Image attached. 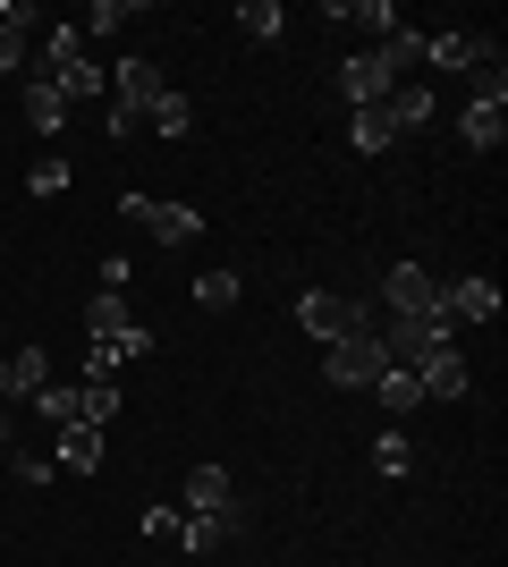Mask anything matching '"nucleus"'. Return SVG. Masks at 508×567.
<instances>
[{
  "label": "nucleus",
  "mask_w": 508,
  "mask_h": 567,
  "mask_svg": "<svg viewBox=\"0 0 508 567\" xmlns=\"http://www.w3.org/2000/svg\"><path fill=\"white\" fill-rule=\"evenodd\" d=\"M297 322H305V339H322V348H339V339L373 331L382 313L364 306V297H339V288H305V297H297Z\"/></svg>",
  "instance_id": "f257e3e1"
},
{
  "label": "nucleus",
  "mask_w": 508,
  "mask_h": 567,
  "mask_svg": "<svg viewBox=\"0 0 508 567\" xmlns=\"http://www.w3.org/2000/svg\"><path fill=\"white\" fill-rule=\"evenodd\" d=\"M153 94H162V69H153V60H120V69H111V136H136Z\"/></svg>",
  "instance_id": "f03ea898"
},
{
  "label": "nucleus",
  "mask_w": 508,
  "mask_h": 567,
  "mask_svg": "<svg viewBox=\"0 0 508 567\" xmlns=\"http://www.w3.org/2000/svg\"><path fill=\"white\" fill-rule=\"evenodd\" d=\"M322 373H331L339 390H373V381L390 373V348L373 331H356V339H339V348H322Z\"/></svg>",
  "instance_id": "7ed1b4c3"
},
{
  "label": "nucleus",
  "mask_w": 508,
  "mask_h": 567,
  "mask_svg": "<svg viewBox=\"0 0 508 567\" xmlns=\"http://www.w3.org/2000/svg\"><path fill=\"white\" fill-rule=\"evenodd\" d=\"M390 85H398V69H390L382 51H348V60H339V94H348V111H382Z\"/></svg>",
  "instance_id": "20e7f679"
},
{
  "label": "nucleus",
  "mask_w": 508,
  "mask_h": 567,
  "mask_svg": "<svg viewBox=\"0 0 508 567\" xmlns=\"http://www.w3.org/2000/svg\"><path fill=\"white\" fill-rule=\"evenodd\" d=\"M136 355H153V331H145V322H127L120 339H94V348H85V381H120Z\"/></svg>",
  "instance_id": "39448f33"
},
{
  "label": "nucleus",
  "mask_w": 508,
  "mask_h": 567,
  "mask_svg": "<svg viewBox=\"0 0 508 567\" xmlns=\"http://www.w3.org/2000/svg\"><path fill=\"white\" fill-rule=\"evenodd\" d=\"M440 313H449V331H466V322H491V313H500V288H491L484 271H466V280L440 288Z\"/></svg>",
  "instance_id": "423d86ee"
},
{
  "label": "nucleus",
  "mask_w": 508,
  "mask_h": 567,
  "mask_svg": "<svg viewBox=\"0 0 508 567\" xmlns=\"http://www.w3.org/2000/svg\"><path fill=\"white\" fill-rule=\"evenodd\" d=\"M407 373H415V390H424V399H440V406H449V399H466V381H475V373H466V355H458V348H433V355H415Z\"/></svg>",
  "instance_id": "0eeeda50"
},
{
  "label": "nucleus",
  "mask_w": 508,
  "mask_h": 567,
  "mask_svg": "<svg viewBox=\"0 0 508 567\" xmlns=\"http://www.w3.org/2000/svg\"><path fill=\"white\" fill-rule=\"evenodd\" d=\"M382 306H390V313H433V306H440V280L424 271V262H390Z\"/></svg>",
  "instance_id": "6e6552de"
},
{
  "label": "nucleus",
  "mask_w": 508,
  "mask_h": 567,
  "mask_svg": "<svg viewBox=\"0 0 508 567\" xmlns=\"http://www.w3.org/2000/svg\"><path fill=\"white\" fill-rule=\"evenodd\" d=\"M178 508H187V517H229V525H246V508H238V492H229V474H220V466H195Z\"/></svg>",
  "instance_id": "1a4fd4ad"
},
{
  "label": "nucleus",
  "mask_w": 508,
  "mask_h": 567,
  "mask_svg": "<svg viewBox=\"0 0 508 567\" xmlns=\"http://www.w3.org/2000/svg\"><path fill=\"white\" fill-rule=\"evenodd\" d=\"M424 60L449 69V76H475L484 60H500V51H491V34H424Z\"/></svg>",
  "instance_id": "9d476101"
},
{
  "label": "nucleus",
  "mask_w": 508,
  "mask_h": 567,
  "mask_svg": "<svg viewBox=\"0 0 508 567\" xmlns=\"http://www.w3.org/2000/svg\"><path fill=\"white\" fill-rule=\"evenodd\" d=\"M18 111H25V127H34V136H60V127H69V102H60V85H51V76H25L18 85Z\"/></svg>",
  "instance_id": "9b49d317"
},
{
  "label": "nucleus",
  "mask_w": 508,
  "mask_h": 567,
  "mask_svg": "<svg viewBox=\"0 0 508 567\" xmlns=\"http://www.w3.org/2000/svg\"><path fill=\"white\" fill-rule=\"evenodd\" d=\"M433 111H440V102L424 94V85H390V102H382V118L398 127V136H424V127H433Z\"/></svg>",
  "instance_id": "f8f14e48"
},
{
  "label": "nucleus",
  "mask_w": 508,
  "mask_h": 567,
  "mask_svg": "<svg viewBox=\"0 0 508 567\" xmlns=\"http://www.w3.org/2000/svg\"><path fill=\"white\" fill-rule=\"evenodd\" d=\"M458 136H466V153H500V144H508V111H500V102H466Z\"/></svg>",
  "instance_id": "ddd939ff"
},
{
  "label": "nucleus",
  "mask_w": 508,
  "mask_h": 567,
  "mask_svg": "<svg viewBox=\"0 0 508 567\" xmlns=\"http://www.w3.org/2000/svg\"><path fill=\"white\" fill-rule=\"evenodd\" d=\"M51 466L94 474V466H102V432H94V424H60V441H51Z\"/></svg>",
  "instance_id": "4468645a"
},
{
  "label": "nucleus",
  "mask_w": 508,
  "mask_h": 567,
  "mask_svg": "<svg viewBox=\"0 0 508 567\" xmlns=\"http://www.w3.org/2000/svg\"><path fill=\"white\" fill-rule=\"evenodd\" d=\"M25 25H43V18H34L25 0H9V9H0V76L25 69Z\"/></svg>",
  "instance_id": "2eb2a0df"
},
{
  "label": "nucleus",
  "mask_w": 508,
  "mask_h": 567,
  "mask_svg": "<svg viewBox=\"0 0 508 567\" xmlns=\"http://www.w3.org/2000/svg\"><path fill=\"white\" fill-rule=\"evenodd\" d=\"M145 220H153V246H187V237L204 229L195 204H145Z\"/></svg>",
  "instance_id": "dca6fc26"
},
{
  "label": "nucleus",
  "mask_w": 508,
  "mask_h": 567,
  "mask_svg": "<svg viewBox=\"0 0 508 567\" xmlns=\"http://www.w3.org/2000/svg\"><path fill=\"white\" fill-rule=\"evenodd\" d=\"M238 34H246V43H280V34H289V9H280V0H246Z\"/></svg>",
  "instance_id": "f3484780"
},
{
  "label": "nucleus",
  "mask_w": 508,
  "mask_h": 567,
  "mask_svg": "<svg viewBox=\"0 0 508 567\" xmlns=\"http://www.w3.org/2000/svg\"><path fill=\"white\" fill-rule=\"evenodd\" d=\"M51 85H60V102H69V111H76V102L111 94V69H94V60H76V69H60V76H51Z\"/></svg>",
  "instance_id": "a211bd4d"
},
{
  "label": "nucleus",
  "mask_w": 508,
  "mask_h": 567,
  "mask_svg": "<svg viewBox=\"0 0 508 567\" xmlns=\"http://www.w3.org/2000/svg\"><path fill=\"white\" fill-rule=\"evenodd\" d=\"M85 331H94V339H120V331H127V288H102V297H85Z\"/></svg>",
  "instance_id": "6ab92c4d"
},
{
  "label": "nucleus",
  "mask_w": 508,
  "mask_h": 567,
  "mask_svg": "<svg viewBox=\"0 0 508 567\" xmlns=\"http://www.w3.org/2000/svg\"><path fill=\"white\" fill-rule=\"evenodd\" d=\"M111 415H120V381H76V424H111Z\"/></svg>",
  "instance_id": "aec40b11"
},
{
  "label": "nucleus",
  "mask_w": 508,
  "mask_h": 567,
  "mask_svg": "<svg viewBox=\"0 0 508 567\" xmlns=\"http://www.w3.org/2000/svg\"><path fill=\"white\" fill-rule=\"evenodd\" d=\"M331 18H348V25L364 34V51H373V43L390 34V25H398V9H390V0H356V9H331Z\"/></svg>",
  "instance_id": "412c9836"
},
{
  "label": "nucleus",
  "mask_w": 508,
  "mask_h": 567,
  "mask_svg": "<svg viewBox=\"0 0 508 567\" xmlns=\"http://www.w3.org/2000/svg\"><path fill=\"white\" fill-rule=\"evenodd\" d=\"M373 399H382L390 415H415V406H424V390H415V373H407V364H390V373L373 381Z\"/></svg>",
  "instance_id": "4be33fe9"
},
{
  "label": "nucleus",
  "mask_w": 508,
  "mask_h": 567,
  "mask_svg": "<svg viewBox=\"0 0 508 567\" xmlns=\"http://www.w3.org/2000/svg\"><path fill=\"white\" fill-rule=\"evenodd\" d=\"M76 60H85V34H76V25H51L43 34V69L34 76H60V69H76Z\"/></svg>",
  "instance_id": "5701e85b"
},
{
  "label": "nucleus",
  "mask_w": 508,
  "mask_h": 567,
  "mask_svg": "<svg viewBox=\"0 0 508 567\" xmlns=\"http://www.w3.org/2000/svg\"><path fill=\"white\" fill-rule=\"evenodd\" d=\"M348 144H356V153H390V144H398V127H390L382 111H348Z\"/></svg>",
  "instance_id": "b1692460"
},
{
  "label": "nucleus",
  "mask_w": 508,
  "mask_h": 567,
  "mask_svg": "<svg viewBox=\"0 0 508 567\" xmlns=\"http://www.w3.org/2000/svg\"><path fill=\"white\" fill-rule=\"evenodd\" d=\"M145 118H153V136H187V127H195V102H187V94H169V85H162Z\"/></svg>",
  "instance_id": "393cba45"
},
{
  "label": "nucleus",
  "mask_w": 508,
  "mask_h": 567,
  "mask_svg": "<svg viewBox=\"0 0 508 567\" xmlns=\"http://www.w3.org/2000/svg\"><path fill=\"white\" fill-rule=\"evenodd\" d=\"M25 406H34V415H43L51 432H60V424H76V390H69V381H43V390H34Z\"/></svg>",
  "instance_id": "a878e982"
},
{
  "label": "nucleus",
  "mask_w": 508,
  "mask_h": 567,
  "mask_svg": "<svg viewBox=\"0 0 508 567\" xmlns=\"http://www.w3.org/2000/svg\"><path fill=\"white\" fill-rule=\"evenodd\" d=\"M43 381H51V355L43 348H18V355H9V390H18V399H34Z\"/></svg>",
  "instance_id": "bb28decb"
},
{
  "label": "nucleus",
  "mask_w": 508,
  "mask_h": 567,
  "mask_svg": "<svg viewBox=\"0 0 508 567\" xmlns=\"http://www.w3.org/2000/svg\"><path fill=\"white\" fill-rule=\"evenodd\" d=\"M373 466H382L390 483H398V474H415V441H407V432H382V441H373Z\"/></svg>",
  "instance_id": "cd10ccee"
},
{
  "label": "nucleus",
  "mask_w": 508,
  "mask_h": 567,
  "mask_svg": "<svg viewBox=\"0 0 508 567\" xmlns=\"http://www.w3.org/2000/svg\"><path fill=\"white\" fill-rule=\"evenodd\" d=\"M195 306H204V313H229V306H238V271H204V280H195Z\"/></svg>",
  "instance_id": "c85d7f7f"
},
{
  "label": "nucleus",
  "mask_w": 508,
  "mask_h": 567,
  "mask_svg": "<svg viewBox=\"0 0 508 567\" xmlns=\"http://www.w3.org/2000/svg\"><path fill=\"white\" fill-rule=\"evenodd\" d=\"M9 474H18L25 492H43V483H51L60 466H51V450H9Z\"/></svg>",
  "instance_id": "c756f323"
},
{
  "label": "nucleus",
  "mask_w": 508,
  "mask_h": 567,
  "mask_svg": "<svg viewBox=\"0 0 508 567\" xmlns=\"http://www.w3.org/2000/svg\"><path fill=\"white\" fill-rule=\"evenodd\" d=\"M178 534H187V508L153 499V508H145V543H178Z\"/></svg>",
  "instance_id": "7c9ffc66"
},
{
  "label": "nucleus",
  "mask_w": 508,
  "mask_h": 567,
  "mask_svg": "<svg viewBox=\"0 0 508 567\" xmlns=\"http://www.w3.org/2000/svg\"><path fill=\"white\" fill-rule=\"evenodd\" d=\"M220 534H229V517H187V534H178V550H195V559H204V550H212Z\"/></svg>",
  "instance_id": "2f4dec72"
},
{
  "label": "nucleus",
  "mask_w": 508,
  "mask_h": 567,
  "mask_svg": "<svg viewBox=\"0 0 508 567\" xmlns=\"http://www.w3.org/2000/svg\"><path fill=\"white\" fill-rule=\"evenodd\" d=\"M136 18V0H94V9H85V34H111V25H127Z\"/></svg>",
  "instance_id": "473e14b6"
},
{
  "label": "nucleus",
  "mask_w": 508,
  "mask_h": 567,
  "mask_svg": "<svg viewBox=\"0 0 508 567\" xmlns=\"http://www.w3.org/2000/svg\"><path fill=\"white\" fill-rule=\"evenodd\" d=\"M60 187H69V162H34V169H25V195H43V204H51Z\"/></svg>",
  "instance_id": "72a5a7b5"
},
{
  "label": "nucleus",
  "mask_w": 508,
  "mask_h": 567,
  "mask_svg": "<svg viewBox=\"0 0 508 567\" xmlns=\"http://www.w3.org/2000/svg\"><path fill=\"white\" fill-rule=\"evenodd\" d=\"M9 399H18V390H9V355H0V406H9Z\"/></svg>",
  "instance_id": "f704fd0d"
},
{
  "label": "nucleus",
  "mask_w": 508,
  "mask_h": 567,
  "mask_svg": "<svg viewBox=\"0 0 508 567\" xmlns=\"http://www.w3.org/2000/svg\"><path fill=\"white\" fill-rule=\"evenodd\" d=\"M0 450H9V406H0Z\"/></svg>",
  "instance_id": "c9c22d12"
}]
</instances>
